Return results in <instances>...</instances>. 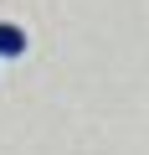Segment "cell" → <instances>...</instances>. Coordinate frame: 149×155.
Returning <instances> with one entry per match:
<instances>
[{"label": "cell", "instance_id": "1", "mask_svg": "<svg viewBox=\"0 0 149 155\" xmlns=\"http://www.w3.org/2000/svg\"><path fill=\"white\" fill-rule=\"evenodd\" d=\"M21 52H26V31L11 26V21H0V57L11 62V57H21Z\"/></svg>", "mask_w": 149, "mask_h": 155}]
</instances>
